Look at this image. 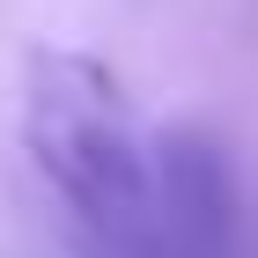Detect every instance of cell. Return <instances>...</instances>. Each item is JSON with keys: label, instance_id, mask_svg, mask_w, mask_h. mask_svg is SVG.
<instances>
[{"label": "cell", "instance_id": "obj_1", "mask_svg": "<svg viewBox=\"0 0 258 258\" xmlns=\"http://www.w3.org/2000/svg\"><path fill=\"white\" fill-rule=\"evenodd\" d=\"M22 140L67 221L74 258H155L162 243V155L133 118L111 67L81 52H37Z\"/></svg>", "mask_w": 258, "mask_h": 258}, {"label": "cell", "instance_id": "obj_2", "mask_svg": "<svg viewBox=\"0 0 258 258\" xmlns=\"http://www.w3.org/2000/svg\"><path fill=\"white\" fill-rule=\"evenodd\" d=\"M162 243L155 258H258V207L236 155L199 125H162Z\"/></svg>", "mask_w": 258, "mask_h": 258}]
</instances>
